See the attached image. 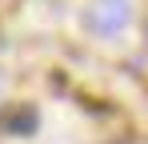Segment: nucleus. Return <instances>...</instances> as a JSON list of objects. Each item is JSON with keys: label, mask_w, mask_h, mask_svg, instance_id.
I'll return each instance as SVG.
<instances>
[{"label": "nucleus", "mask_w": 148, "mask_h": 144, "mask_svg": "<svg viewBox=\"0 0 148 144\" xmlns=\"http://www.w3.org/2000/svg\"><path fill=\"white\" fill-rule=\"evenodd\" d=\"M4 128H32V112L28 108H20V112H12V116H4Z\"/></svg>", "instance_id": "obj_2"}, {"label": "nucleus", "mask_w": 148, "mask_h": 144, "mask_svg": "<svg viewBox=\"0 0 148 144\" xmlns=\"http://www.w3.org/2000/svg\"><path fill=\"white\" fill-rule=\"evenodd\" d=\"M124 20H128V4H124V0H96V4H92V16H88V24H92L96 32H104V36L120 32Z\"/></svg>", "instance_id": "obj_1"}]
</instances>
